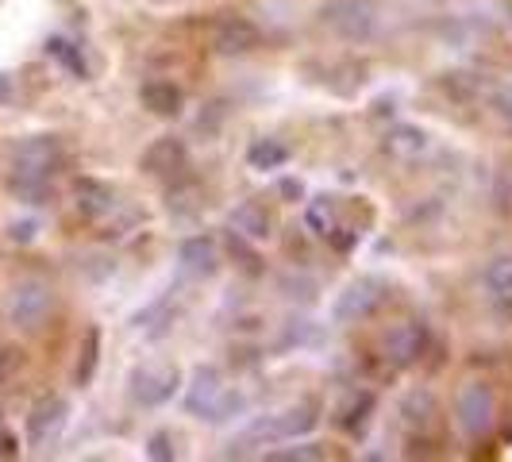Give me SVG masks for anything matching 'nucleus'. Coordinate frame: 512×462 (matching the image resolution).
I'll return each mask as SVG.
<instances>
[{"label": "nucleus", "mask_w": 512, "mask_h": 462, "mask_svg": "<svg viewBox=\"0 0 512 462\" xmlns=\"http://www.w3.org/2000/svg\"><path fill=\"white\" fill-rule=\"evenodd\" d=\"M62 166V143L54 135H31L12 151V178L8 189L24 205H47L51 197V178Z\"/></svg>", "instance_id": "1"}, {"label": "nucleus", "mask_w": 512, "mask_h": 462, "mask_svg": "<svg viewBox=\"0 0 512 462\" xmlns=\"http://www.w3.org/2000/svg\"><path fill=\"white\" fill-rule=\"evenodd\" d=\"M185 409L208 424H228L231 416L247 409V397L239 389H231L216 366H197L185 385Z\"/></svg>", "instance_id": "2"}, {"label": "nucleus", "mask_w": 512, "mask_h": 462, "mask_svg": "<svg viewBox=\"0 0 512 462\" xmlns=\"http://www.w3.org/2000/svg\"><path fill=\"white\" fill-rule=\"evenodd\" d=\"M316 420H320V405L316 401H297L289 409L255 420L243 436L231 443L228 455H247V447H274V443H289V439L297 436H308L316 428Z\"/></svg>", "instance_id": "3"}, {"label": "nucleus", "mask_w": 512, "mask_h": 462, "mask_svg": "<svg viewBox=\"0 0 512 462\" xmlns=\"http://www.w3.org/2000/svg\"><path fill=\"white\" fill-rule=\"evenodd\" d=\"M320 24L347 43H366L378 31V4L374 0H328L320 8Z\"/></svg>", "instance_id": "4"}, {"label": "nucleus", "mask_w": 512, "mask_h": 462, "mask_svg": "<svg viewBox=\"0 0 512 462\" xmlns=\"http://www.w3.org/2000/svg\"><path fill=\"white\" fill-rule=\"evenodd\" d=\"M455 420L470 443H482L497 424V397L486 382H466L455 401Z\"/></svg>", "instance_id": "5"}, {"label": "nucleus", "mask_w": 512, "mask_h": 462, "mask_svg": "<svg viewBox=\"0 0 512 462\" xmlns=\"http://www.w3.org/2000/svg\"><path fill=\"white\" fill-rule=\"evenodd\" d=\"M385 301H389V282L366 274V278L351 282L339 293V301H335V308H332V320L335 324H362V320H370Z\"/></svg>", "instance_id": "6"}, {"label": "nucleus", "mask_w": 512, "mask_h": 462, "mask_svg": "<svg viewBox=\"0 0 512 462\" xmlns=\"http://www.w3.org/2000/svg\"><path fill=\"white\" fill-rule=\"evenodd\" d=\"M51 308H54L51 285L27 278V282L16 285L12 297H8V320H12L20 332H39V328L47 324Z\"/></svg>", "instance_id": "7"}, {"label": "nucleus", "mask_w": 512, "mask_h": 462, "mask_svg": "<svg viewBox=\"0 0 512 462\" xmlns=\"http://www.w3.org/2000/svg\"><path fill=\"white\" fill-rule=\"evenodd\" d=\"M428 343H432V332L424 320H405L397 328H389L382 339V359L397 370H409L416 362L428 355Z\"/></svg>", "instance_id": "8"}, {"label": "nucleus", "mask_w": 512, "mask_h": 462, "mask_svg": "<svg viewBox=\"0 0 512 462\" xmlns=\"http://www.w3.org/2000/svg\"><path fill=\"white\" fill-rule=\"evenodd\" d=\"M174 389H178V366H170V362H143L131 370V397L143 409L166 405L174 397Z\"/></svg>", "instance_id": "9"}, {"label": "nucleus", "mask_w": 512, "mask_h": 462, "mask_svg": "<svg viewBox=\"0 0 512 462\" xmlns=\"http://www.w3.org/2000/svg\"><path fill=\"white\" fill-rule=\"evenodd\" d=\"M66 420H70V405L62 397H43L27 412V447H35V451L54 447L58 436L66 432Z\"/></svg>", "instance_id": "10"}, {"label": "nucleus", "mask_w": 512, "mask_h": 462, "mask_svg": "<svg viewBox=\"0 0 512 462\" xmlns=\"http://www.w3.org/2000/svg\"><path fill=\"white\" fill-rule=\"evenodd\" d=\"M212 47L220 54H228V58H235V54H251L262 47V31H258L255 20H247V16H220L216 20V27H212Z\"/></svg>", "instance_id": "11"}, {"label": "nucleus", "mask_w": 512, "mask_h": 462, "mask_svg": "<svg viewBox=\"0 0 512 462\" xmlns=\"http://www.w3.org/2000/svg\"><path fill=\"white\" fill-rule=\"evenodd\" d=\"M74 205L81 212V220H89V224H101L104 216H112L116 208H120V197H116V189L101 178H77L74 181Z\"/></svg>", "instance_id": "12"}, {"label": "nucleus", "mask_w": 512, "mask_h": 462, "mask_svg": "<svg viewBox=\"0 0 512 462\" xmlns=\"http://www.w3.org/2000/svg\"><path fill=\"white\" fill-rule=\"evenodd\" d=\"M139 166L151 178H178L181 170L189 166V151H185V143H181L178 135H162V139H154L151 147L143 151Z\"/></svg>", "instance_id": "13"}, {"label": "nucleus", "mask_w": 512, "mask_h": 462, "mask_svg": "<svg viewBox=\"0 0 512 462\" xmlns=\"http://www.w3.org/2000/svg\"><path fill=\"white\" fill-rule=\"evenodd\" d=\"M216 243L208 235H193L178 247V274L181 278H212L216 274Z\"/></svg>", "instance_id": "14"}, {"label": "nucleus", "mask_w": 512, "mask_h": 462, "mask_svg": "<svg viewBox=\"0 0 512 462\" xmlns=\"http://www.w3.org/2000/svg\"><path fill=\"white\" fill-rule=\"evenodd\" d=\"M231 231L239 235V239H251V243H262V239H270V228H274V220H270V212L262 201H243V205L231 212Z\"/></svg>", "instance_id": "15"}, {"label": "nucleus", "mask_w": 512, "mask_h": 462, "mask_svg": "<svg viewBox=\"0 0 512 462\" xmlns=\"http://www.w3.org/2000/svg\"><path fill=\"white\" fill-rule=\"evenodd\" d=\"M374 405H378V397H374L370 389H355V393H347V401L335 409V424H339L343 432H351V436H362L366 424H370V416H374Z\"/></svg>", "instance_id": "16"}, {"label": "nucleus", "mask_w": 512, "mask_h": 462, "mask_svg": "<svg viewBox=\"0 0 512 462\" xmlns=\"http://www.w3.org/2000/svg\"><path fill=\"white\" fill-rule=\"evenodd\" d=\"M382 151L389 158H397V162H416L420 154L428 151V135L420 128H412V124H397V128L385 131Z\"/></svg>", "instance_id": "17"}, {"label": "nucleus", "mask_w": 512, "mask_h": 462, "mask_svg": "<svg viewBox=\"0 0 512 462\" xmlns=\"http://www.w3.org/2000/svg\"><path fill=\"white\" fill-rule=\"evenodd\" d=\"M139 101H143V108H147V112L162 116V120H170V116H178V112H181V89L174 85V81L151 77V81H143Z\"/></svg>", "instance_id": "18"}, {"label": "nucleus", "mask_w": 512, "mask_h": 462, "mask_svg": "<svg viewBox=\"0 0 512 462\" xmlns=\"http://www.w3.org/2000/svg\"><path fill=\"white\" fill-rule=\"evenodd\" d=\"M482 282H486V293L493 305L512 308V255L493 258L486 266V274H482Z\"/></svg>", "instance_id": "19"}, {"label": "nucleus", "mask_w": 512, "mask_h": 462, "mask_svg": "<svg viewBox=\"0 0 512 462\" xmlns=\"http://www.w3.org/2000/svg\"><path fill=\"white\" fill-rule=\"evenodd\" d=\"M247 162H251V170H282L285 162H289V147L278 143V139H255L251 147H247Z\"/></svg>", "instance_id": "20"}, {"label": "nucleus", "mask_w": 512, "mask_h": 462, "mask_svg": "<svg viewBox=\"0 0 512 462\" xmlns=\"http://www.w3.org/2000/svg\"><path fill=\"white\" fill-rule=\"evenodd\" d=\"M97 362H101V328H89L85 339H81V355H77V370L74 382L89 385L97 378Z\"/></svg>", "instance_id": "21"}, {"label": "nucleus", "mask_w": 512, "mask_h": 462, "mask_svg": "<svg viewBox=\"0 0 512 462\" xmlns=\"http://www.w3.org/2000/svg\"><path fill=\"white\" fill-rule=\"evenodd\" d=\"M405 424H420V428H428L432 424V416H436V397L428 393V389H416V393H409V401H405Z\"/></svg>", "instance_id": "22"}, {"label": "nucleus", "mask_w": 512, "mask_h": 462, "mask_svg": "<svg viewBox=\"0 0 512 462\" xmlns=\"http://www.w3.org/2000/svg\"><path fill=\"white\" fill-rule=\"evenodd\" d=\"M328 455V447L324 443H297V447H278L274 443V451H266V459L270 462H316Z\"/></svg>", "instance_id": "23"}, {"label": "nucleus", "mask_w": 512, "mask_h": 462, "mask_svg": "<svg viewBox=\"0 0 512 462\" xmlns=\"http://www.w3.org/2000/svg\"><path fill=\"white\" fill-rule=\"evenodd\" d=\"M486 104L497 112V120L505 124V131L512 135V85L509 81H493L486 93Z\"/></svg>", "instance_id": "24"}, {"label": "nucleus", "mask_w": 512, "mask_h": 462, "mask_svg": "<svg viewBox=\"0 0 512 462\" xmlns=\"http://www.w3.org/2000/svg\"><path fill=\"white\" fill-rule=\"evenodd\" d=\"M305 220H308V228L316 231V235H332L335 231V212H332V197H316L312 205H308L305 212Z\"/></svg>", "instance_id": "25"}, {"label": "nucleus", "mask_w": 512, "mask_h": 462, "mask_svg": "<svg viewBox=\"0 0 512 462\" xmlns=\"http://www.w3.org/2000/svg\"><path fill=\"white\" fill-rule=\"evenodd\" d=\"M47 54H54V58H58V62H62L74 77H89L85 58H81V51H77L74 43H66V39H51V43H47Z\"/></svg>", "instance_id": "26"}, {"label": "nucleus", "mask_w": 512, "mask_h": 462, "mask_svg": "<svg viewBox=\"0 0 512 462\" xmlns=\"http://www.w3.org/2000/svg\"><path fill=\"white\" fill-rule=\"evenodd\" d=\"M147 455H151V459H158V462H170V459H174L170 436H166V432H154L151 443H147Z\"/></svg>", "instance_id": "27"}, {"label": "nucleus", "mask_w": 512, "mask_h": 462, "mask_svg": "<svg viewBox=\"0 0 512 462\" xmlns=\"http://www.w3.org/2000/svg\"><path fill=\"white\" fill-rule=\"evenodd\" d=\"M282 193H285V197H293V201H297V197L305 193V185H301V181H293V178H285V181H282Z\"/></svg>", "instance_id": "28"}, {"label": "nucleus", "mask_w": 512, "mask_h": 462, "mask_svg": "<svg viewBox=\"0 0 512 462\" xmlns=\"http://www.w3.org/2000/svg\"><path fill=\"white\" fill-rule=\"evenodd\" d=\"M8 97H12V77L0 74V101H8Z\"/></svg>", "instance_id": "29"}, {"label": "nucleus", "mask_w": 512, "mask_h": 462, "mask_svg": "<svg viewBox=\"0 0 512 462\" xmlns=\"http://www.w3.org/2000/svg\"><path fill=\"white\" fill-rule=\"evenodd\" d=\"M8 355H12V351H0V374H4V362H8Z\"/></svg>", "instance_id": "30"}]
</instances>
